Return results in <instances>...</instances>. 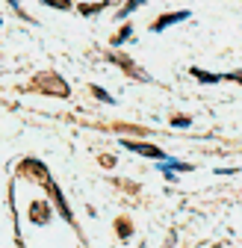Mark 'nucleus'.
Listing matches in <instances>:
<instances>
[{
	"label": "nucleus",
	"instance_id": "f257e3e1",
	"mask_svg": "<svg viewBox=\"0 0 242 248\" xmlns=\"http://www.w3.org/2000/svg\"><path fill=\"white\" fill-rule=\"evenodd\" d=\"M39 92H47V95H56V98H68V83L59 77V74H50V71H42L36 77V86Z\"/></svg>",
	"mask_w": 242,
	"mask_h": 248
},
{
	"label": "nucleus",
	"instance_id": "f03ea898",
	"mask_svg": "<svg viewBox=\"0 0 242 248\" xmlns=\"http://www.w3.org/2000/svg\"><path fill=\"white\" fill-rule=\"evenodd\" d=\"M124 148L142 154V157H151V160H163V163L168 160V154L163 148H157V145H151V142H124Z\"/></svg>",
	"mask_w": 242,
	"mask_h": 248
},
{
	"label": "nucleus",
	"instance_id": "7ed1b4c3",
	"mask_svg": "<svg viewBox=\"0 0 242 248\" xmlns=\"http://www.w3.org/2000/svg\"><path fill=\"white\" fill-rule=\"evenodd\" d=\"M109 62H115V65H118L121 71H124L127 77H133V80H148V74H145L142 68H136V65H133V62H130L124 53H109Z\"/></svg>",
	"mask_w": 242,
	"mask_h": 248
},
{
	"label": "nucleus",
	"instance_id": "20e7f679",
	"mask_svg": "<svg viewBox=\"0 0 242 248\" xmlns=\"http://www.w3.org/2000/svg\"><path fill=\"white\" fill-rule=\"evenodd\" d=\"M42 183H45V186H47V189H50V198L56 201V207H59V213H62V216H65V222H74V213H71V207L65 204V195H62V192H59V186H56V183H53L50 177H47V180H42Z\"/></svg>",
	"mask_w": 242,
	"mask_h": 248
},
{
	"label": "nucleus",
	"instance_id": "39448f33",
	"mask_svg": "<svg viewBox=\"0 0 242 248\" xmlns=\"http://www.w3.org/2000/svg\"><path fill=\"white\" fill-rule=\"evenodd\" d=\"M30 222H33V225H45V222H50V204H47L45 198H39V201L30 204Z\"/></svg>",
	"mask_w": 242,
	"mask_h": 248
},
{
	"label": "nucleus",
	"instance_id": "423d86ee",
	"mask_svg": "<svg viewBox=\"0 0 242 248\" xmlns=\"http://www.w3.org/2000/svg\"><path fill=\"white\" fill-rule=\"evenodd\" d=\"M189 18V12L183 9V12H171V15H160L154 24H151V33H163L166 27H171V24H180V21H186Z\"/></svg>",
	"mask_w": 242,
	"mask_h": 248
},
{
	"label": "nucleus",
	"instance_id": "0eeeda50",
	"mask_svg": "<svg viewBox=\"0 0 242 248\" xmlns=\"http://www.w3.org/2000/svg\"><path fill=\"white\" fill-rule=\"evenodd\" d=\"M189 74L198 77L201 83H219V80H225L222 74H210V71H204V68H189Z\"/></svg>",
	"mask_w": 242,
	"mask_h": 248
},
{
	"label": "nucleus",
	"instance_id": "6e6552de",
	"mask_svg": "<svg viewBox=\"0 0 242 248\" xmlns=\"http://www.w3.org/2000/svg\"><path fill=\"white\" fill-rule=\"evenodd\" d=\"M142 3H148V0H127V3L118 9V18H127V15H133V12H136Z\"/></svg>",
	"mask_w": 242,
	"mask_h": 248
},
{
	"label": "nucleus",
	"instance_id": "1a4fd4ad",
	"mask_svg": "<svg viewBox=\"0 0 242 248\" xmlns=\"http://www.w3.org/2000/svg\"><path fill=\"white\" fill-rule=\"evenodd\" d=\"M130 36H133V27H130V24H127V27H121V33L112 39V47H121V45H124Z\"/></svg>",
	"mask_w": 242,
	"mask_h": 248
},
{
	"label": "nucleus",
	"instance_id": "9d476101",
	"mask_svg": "<svg viewBox=\"0 0 242 248\" xmlns=\"http://www.w3.org/2000/svg\"><path fill=\"white\" fill-rule=\"evenodd\" d=\"M45 6H53V9H59V12H68L71 9V0H42Z\"/></svg>",
	"mask_w": 242,
	"mask_h": 248
},
{
	"label": "nucleus",
	"instance_id": "9b49d317",
	"mask_svg": "<svg viewBox=\"0 0 242 248\" xmlns=\"http://www.w3.org/2000/svg\"><path fill=\"white\" fill-rule=\"evenodd\" d=\"M115 231H118L121 236H130V233H133V225H130L127 219H118V222H115Z\"/></svg>",
	"mask_w": 242,
	"mask_h": 248
},
{
	"label": "nucleus",
	"instance_id": "f8f14e48",
	"mask_svg": "<svg viewBox=\"0 0 242 248\" xmlns=\"http://www.w3.org/2000/svg\"><path fill=\"white\" fill-rule=\"evenodd\" d=\"M92 92H95V98H101L104 104H112V95H109L106 89H101V86H92Z\"/></svg>",
	"mask_w": 242,
	"mask_h": 248
},
{
	"label": "nucleus",
	"instance_id": "ddd939ff",
	"mask_svg": "<svg viewBox=\"0 0 242 248\" xmlns=\"http://www.w3.org/2000/svg\"><path fill=\"white\" fill-rule=\"evenodd\" d=\"M104 6H106V3H95V6H89V3H86V6H80V12H83V15H98Z\"/></svg>",
	"mask_w": 242,
	"mask_h": 248
},
{
	"label": "nucleus",
	"instance_id": "4468645a",
	"mask_svg": "<svg viewBox=\"0 0 242 248\" xmlns=\"http://www.w3.org/2000/svg\"><path fill=\"white\" fill-rule=\"evenodd\" d=\"M171 124H174V127H189L192 118H186V115H174V118H171Z\"/></svg>",
	"mask_w": 242,
	"mask_h": 248
},
{
	"label": "nucleus",
	"instance_id": "2eb2a0df",
	"mask_svg": "<svg viewBox=\"0 0 242 248\" xmlns=\"http://www.w3.org/2000/svg\"><path fill=\"white\" fill-rule=\"evenodd\" d=\"M227 80H236V83H242V71H233V74H225Z\"/></svg>",
	"mask_w": 242,
	"mask_h": 248
},
{
	"label": "nucleus",
	"instance_id": "dca6fc26",
	"mask_svg": "<svg viewBox=\"0 0 242 248\" xmlns=\"http://www.w3.org/2000/svg\"><path fill=\"white\" fill-rule=\"evenodd\" d=\"M9 6H12V9H15V12H18V15H24V9H21V6H18V0H9ZM24 18H27V15H24Z\"/></svg>",
	"mask_w": 242,
	"mask_h": 248
},
{
	"label": "nucleus",
	"instance_id": "f3484780",
	"mask_svg": "<svg viewBox=\"0 0 242 248\" xmlns=\"http://www.w3.org/2000/svg\"><path fill=\"white\" fill-rule=\"evenodd\" d=\"M21 248H24V242H21Z\"/></svg>",
	"mask_w": 242,
	"mask_h": 248
}]
</instances>
